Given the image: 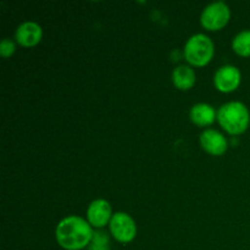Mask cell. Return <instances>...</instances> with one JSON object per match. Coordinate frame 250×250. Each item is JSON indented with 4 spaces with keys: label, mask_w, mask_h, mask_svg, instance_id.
<instances>
[{
    "label": "cell",
    "mask_w": 250,
    "mask_h": 250,
    "mask_svg": "<svg viewBox=\"0 0 250 250\" xmlns=\"http://www.w3.org/2000/svg\"><path fill=\"white\" fill-rule=\"evenodd\" d=\"M189 116L193 124H195L197 126L200 127H205L211 125L212 122L215 121V119L217 117V115L211 105L200 103V104L194 105V106L190 109Z\"/></svg>",
    "instance_id": "30bf717a"
},
{
    "label": "cell",
    "mask_w": 250,
    "mask_h": 250,
    "mask_svg": "<svg viewBox=\"0 0 250 250\" xmlns=\"http://www.w3.org/2000/svg\"><path fill=\"white\" fill-rule=\"evenodd\" d=\"M229 17L231 11L229 6L222 1H216L205 7L200 17V22L208 31H220L229 23Z\"/></svg>",
    "instance_id": "277c9868"
},
{
    "label": "cell",
    "mask_w": 250,
    "mask_h": 250,
    "mask_svg": "<svg viewBox=\"0 0 250 250\" xmlns=\"http://www.w3.org/2000/svg\"><path fill=\"white\" fill-rule=\"evenodd\" d=\"M200 146L210 155L220 156L226 153L227 141L220 132L207 129L200 134Z\"/></svg>",
    "instance_id": "ba28073f"
},
{
    "label": "cell",
    "mask_w": 250,
    "mask_h": 250,
    "mask_svg": "<svg viewBox=\"0 0 250 250\" xmlns=\"http://www.w3.org/2000/svg\"><path fill=\"white\" fill-rule=\"evenodd\" d=\"M172 82L180 90H188L195 83V72L189 66L181 65L172 72Z\"/></svg>",
    "instance_id": "8fae6325"
},
{
    "label": "cell",
    "mask_w": 250,
    "mask_h": 250,
    "mask_svg": "<svg viewBox=\"0 0 250 250\" xmlns=\"http://www.w3.org/2000/svg\"><path fill=\"white\" fill-rule=\"evenodd\" d=\"M217 120L227 133L238 136L248 128L250 115L243 103L229 102L220 107L217 111Z\"/></svg>",
    "instance_id": "7a4b0ae2"
},
{
    "label": "cell",
    "mask_w": 250,
    "mask_h": 250,
    "mask_svg": "<svg viewBox=\"0 0 250 250\" xmlns=\"http://www.w3.org/2000/svg\"><path fill=\"white\" fill-rule=\"evenodd\" d=\"M241 71L236 66H222L215 73V87L222 93L234 92L241 84Z\"/></svg>",
    "instance_id": "8992f818"
},
{
    "label": "cell",
    "mask_w": 250,
    "mask_h": 250,
    "mask_svg": "<svg viewBox=\"0 0 250 250\" xmlns=\"http://www.w3.org/2000/svg\"><path fill=\"white\" fill-rule=\"evenodd\" d=\"M94 232L89 222L78 216L65 217L56 226L55 237L59 246L66 250H81L92 242Z\"/></svg>",
    "instance_id": "6da1fadb"
},
{
    "label": "cell",
    "mask_w": 250,
    "mask_h": 250,
    "mask_svg": "<svg viewBox=\"0 0 250 250\" xmlns=\"http://www.w3.org/2000/svg\"><path fill=\"white\" fill-rule=\"evenodd\" d=\"M232 49L234 53L238 54L239 56H244L248 58L250 56V31H242L241 33L237 34L234 37L233 42H232Z\"/></svg>",
    "instance_id": "7c38bea8"
},
{
    "label": "cell",
    "mask_w": 250,
    "mask_h": 250,
    "mask_svg": "<svg viewBox=\"0 0 250 250\" xmlns=\"http://www.w3.org/2000/svg\"><path fill=\"white\" fill-rule=\"evenodd\" d=\"M87 217L90 226L95 227V229H103L111 221V207L104 199L94 200L88 207Z\"/></svg>",
    "instance_id": "52a82bcc"
},
{
    "label": "cell",
    "mask_w": 250,
    "mask_h": 250,
    "mask_svg": "<svg viewBox=\"0 0 250 250\" xmlns=\"http://www.w3.org/2000/svg\"><path fill=\"white\" fill-rule=\"evenodd\" d=\"M110 231L114 238L120 243H129L137 234V226L134 220L126 212H116L110 221Z\"/></svg>",
    "instance_id": "5b68a950"
},
{
    "label": "cell",
    "mask_w": 250,
    "mask_h": 250,
    "mask_svg": "<svg viewBox=\"0 0 250 250\" xmlns=\"http://www.w3.org/2000/svg\"><path fill=\"white\" fill-rule=\"evenodd\" d=\"M89 250H109V238L104 232H95L89 244Z\"/></svg>",
    "instance_id": "4fadbf2b"
},
{
    "label": "cell",
    "mask_w": 250,
    "mask_h": 250,
    "mask_svg": "<svg viewBox=\"0 0 250 250\" xmlns=\"http://www.w3.org/2000/svg\"><path fill=\"white\" fill-rule=\"evenodd\" d=\"M42 36H43L42 27L36 22H23L17 27L15 34L17 43L27 48L37 45L41 42Z\"/></svg>",
    "instance_id": "9c48e42d"
},
{
    "label": "cell",
    "mask_w": 250,
    "mask_h": 250,
    "mask_svg": "<svg viewBox=\"0 0 250 250\" xmlns=\"http://www.w3.org/2000/svg\"><path fill=\"white\" fill-rule=\"evenodd\" d=\"M214 56V44L205 34L190 37L185 45V58L190 65L203 67L211 61Z\"/></svg>",
    "instance_id": "3957f363"
},
{
    "label": "cell",
    "mask_w": 250,
    "mask_h": 250,
    "mask_svg": "<svg viewBox=\"0 0 250 250\" xmlns=\"http://www.w3.org/2000/svg\"><path fill=\"white\" fill-rule=\"evenodd\" d=\"M15 46L14 42L10 41V39H2L1 44H0V54H1L2 58H10L12 54L15 53Z\"/></svg>",
    "instance_id": "5bb4252c"
}]
</instances>
